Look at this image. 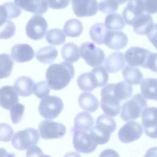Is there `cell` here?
Segmentation results:
<instances>
[{"label": "cell", "mask_w": 157, "mask_h": 157, "mask_svg": "<svg viewBox=\"0 0 157 157\" xmlns=\"http://www.w3.org/2000/svg\"><path fill=\"white\" fill-rule=\"evenodd\" d=\"M73 65L64 61L50 65L46 71V79L50 88L54 90H60L67 86L74 76Z\"/></svg>", "instance_id": "cell-1"}, {"label": "cell", "mask_w": 157, "mask_h": 157, "mask_svg": "<svg viewBox=\"0 0 157 157\" xmlns=\"http://www.w3.org/2000/svg\"><path fill=\"white\" fill-rule=\"evenodd\" d=\"M116 129L115 121L107 115H101L96 121V125L89 132L93 140L98 144L103 145L109 142L110 134Z\"/></svg>", "instance_id": "cell-2"}, {"label": "cell", "mask_w": 157, "mask_h": 157, "mask_svg": "<svg viewBox=\"0 0 157 157\" xmlns=\"http://www.w3.org/2000/svg\"><path fill=\"white\" fill-rule=\"evenodd\" d=\"M147 105L146 99L142 94H137L122 105L120 113L121 118L126 121L136 120L141 115Z\"/></svg>", "instance_id": "cell-3"}, {"label": "cell", "mask_w": 157, "mask_h": 157, "mask_svg": "<svg viewBox=\"0 0 157 157\" xmlns=\"http://www.w3.org/2000/svg\"><path fill=\"white\" fill-rule=\"evenodd\" d=\"M63 109V101L56 96H47L42 98L39 105V113L45 119L56 118Z\"/></svg>", "instance_id": "cell-4"}, {"label": "cell", "mask_w": 157, "mask_h": 157, "mask_svg": "<svg viewBox=\"0 0 157 157\" xmlns=\"http://www.w3.org/2000/svg\"><path fill=\"white\" fill-rule=\"evenodd\" d=\"M39 140V132L33 128H27L17 132L12 139L13 147L19 150L28 149L36 145Z\"/></svg>", "instance_id": "cell-5"}, {"label": "cell", "mask_w": 157, "mask_h": 157, "mask_svg": "<svg viewBox=\"0 0 157 157\" xmlns=\"http://www.w3.org/2000/svg\"><path fill=\"white\" fill-rule=\"evenodd\" d=\"M72 134L73 145L77 152L90 153L96 148L98 144L93 140L88 131L78 130L74 128L72 129Z\"/></svg>", "instance_id": "cell-6"}, {"label": "cell", "mask_w": 157, "mask_h": 157, "mask_svg": "<svg viewBox=\"0 0 157 157\" xmlns=\"http://www.w3.org/2000/svg\"><path fill=\"white\" fill-rule=\"evenodd\" d=\"M80 55L86 64L95 67L102 64L105 59L104 51L91 42H84L80 47Z\"/></svg>", "instance_id": "cell-7"}, {"label": "cell", "mask_w": 157, "mask_h": 157, "mask_svg": "<svg viewBox=\"0 0 157 157\" xmlns=\"http://www.w3.org/2000/svg\"><path fill=\"white\" fill-rule=\"evenodd\" d=\"M101 107L109 117H114L120 111V101L112 93L107 85L104 86L101 91Z\"/></svg>", "instance_id": "cell-8"}, {"label": "cell", "mask_w": 157, "mask_h": 157, "mask_svg": "<svg viewBox=\"0 0 157 157\" xmlns=\"http://www.w3.org/2000/svg\"><path fill=\"white\" fill-rule=\"evenodd\" d=\"M38 129L40 137L46 140L61 138L66 132V128L64 124L50 120L41 121Z\"/></svg>", "instance_id": "cell-9"}, {"label": "cell", "mask_w": 157, "mask_h": 157, "mask_svg": "<svg viewBox=\"0 0 157 157\" xmlns=\"http://www.w3.org/2000/svg\"><path fill=\"white\" fill-rule=\"evenodd\" d=\"M48 28L46 20L40 15L33 16L26 26V33L31 39L37 40L42 39Z\"/></svg>", "instance_id": "cell-10"}, {"label": "cell", "mask_w": 157, "mask_h": 157, "mask_svg": "<svg viewBox=\"0 0 157 157\" xmlns=\"http://www.w3.org/2000/svg\"><path fill=\"white\" fill-rule=\"evenodd\" d=\"M143 132L142 127L139 123L129 120L118 131V138L123 143L128 144L139 139Z\"/></svg>", "instance_id": "cell-11"}, {"label": "cell", "mask_w": 157, "mask_h": 157, "mask_svg": "<svg viewBox=\"0 0 157 157\" xmlns=\"http://www.w3.org/2000/svg\"><path fill=\"white\" fill-rule=\"evenodd\" d=\"M142 123L145 134L157 138V107H146L142 112Z\"/></svg>", "instance_id": "cell-12"}, {"label": "cell", "mask_w": 157, "mask_h": 157, "mask_svg": "<svg viewBox=\"0 0 157 157\" xmlns=\"http://www.w3.org/2000/svg\"><path fill=\"white\" fill-rule=\"evenodd\" d=\"M71 2L74 13L78 17L93 16L98 10L96 0H72Z\"/></svg>", "instance_id": "cell-13"}, {"label": "cell", "mask_w": 157, "mask_h": 157, "mask_svg": "<svg viewBox=\"0 0 157 157\" xmlns=\"http://www.w3.org/2000/svg\"><path fill=\"white\" fill-rule=\"evenodd\" d=\"M151 53L150 51L144 48L132 47L126 52L124 58L129 66L144 67L147 58Z\"/></svg>", "instance_id": "cell-14"}, {"label": "cell", "mask_w": 157, "mask_h": 157, "mask_svg": "<svg viewBox=\"0 0 157 157\" xmlns=\"http://www.w3.org/2000/svg\"><path fill=\"white\" fill-rule=\"evenodd\" d=\"M144 11L142 0H128L122 13L123 20L128 25L132 26L134 21L144 13Z\"/></svg>", "instance_id": "cell-15"}, {"label": "cell", "mask_w": 157, "mask_h": 157, "mask_svg": "<svg viewBox=\"0 0 157 157\" xmlns=\"http://www.w3.org/2000/svg\"><path fill=\"white\" fill-rule=\"evenodd\" d=\"M128 41V37L124 33L112 30L107 31L104 39V43L112 50L123 48L126 46Z\"/></svg>", "instance_id": "cell-16"}, {"label": "cell", "mask_w": 157, "mask_h": 157, "mask_svg": "<svg viewBox=\"0 0 157 157\" xmlns=\"http://www.w3.org/2000/svg\"><path fill=\"white\" fill-rule=\"evenodd\" d=\"M19 8L36 15H42L48 9L46 0H14Z\"/></svg>", "instance_id": "cell-17"}, {"label": "cell", "mask_w": 157, "mask_h": 157, "mask_svg": "<svg viewBox=\"0 0 157 157\" xmlns=\"http://www.w3.org/2000/svg\"><path fill=\"white\" fill-rule=\"evenodd\" d=\"M34 56L33 48L28 44L15 45L11 49L12 58L18 63H25L31 60Z\"/></svg>", "instance_id": "cell-18"}, {"label": "cell", "mask_w": 157, "mask_h": 157, "mask_svg": "<svg viewBox=\"0 0 157 157\" xmlns=\"http://www.w3.org/2000/svg\"><path fill=\"white\" fill-rule=\"evenodd\" d=\"M18 102V93L12 86H4L0 88V105L7 110Z\"/></svg>", "instance_id": "cell-19"}, {"label": "cell", "mask_w": 157, "mask_h": 157, "mask_svg": "<svg viewBox=\"0 0 157 157\" xmlns=\"http://www.w3.org/2000/svg\"><path fill=\"white\" fill-rule=\"evenodd\" d=\"M124 55L121 52H114L109 55L105 60V68L107 72L115 73L125 66Z\"/></svg>", "instance_id": "cell-20"}, {"label": "cell", "mask_w": 157, "mask_h": 157, "mask_svg": "<svg viewBox=\"0 0 157 157\" xmlns=\"http://www.w3.org/2000/svg\"><path fill=\"white\" fill-rule=\"evenodd\" d=\"M153 25L151 16L148 13H142L137 18L132 26L134 31L136 33L140 35H145L150 31Z\"/></svg>", "instance_id": "cell-21"}, {"label": "cell", "mask_w": 157, "mask_h": 157, "mask_svg": "<svg viewBox=\"0 0 157 157\" xmlns=\"http://www.w3.org/2000/svg\"><path fill=\"white\" fill-rule=\"evenodd\" d=\"M107 86L112 93L120 101L128 99L132 94V86L126 81H121L117 83H110Z\"/></svg>", "instance_id": "cell-22"}, {"label": "cell", "mask_w": 157, "mask_h": 157, "mask_svg": "<svg viewBox=\"0 0 157 157\" xmlns=\"http://www.w3.org/2000/svg\"><path fill=\"white\" fill-rule=\"evenodd\" d=\"M34 85V83L32 78L21 76L15 80L13 88L18 94L21 96L27 97L32 94Z\"/></svg>", "instance_id": "cell-23"}, {"label": "cell", "mask_w": 157, "mask_h": 157, "mask_svg": "<svg viewBox=\"0 0 157 157\" xmlns=\"http://www.w3.org/2000/svg\"><path fill=\"white\" fill-rule=\"evenodd\" d=\"M140 86L142 94L145 99L157 101V78H145Z\"/></svg>", "instance_id": "cell-24"}, {"label": "cell", "mask_w": 157, "mask_h": 157, "mask_svg": "<svg viewBox=\"0 0 157 157\" xmlns=\"http://www.w3.org/2000/svg\"><path fill=\"white\" fill-rule=\"evenodd\" d=\"M78 104L82 109L90 112L96 111L99 107L98 100L89 92H84L79 96Z\"/></svg>", "instance_id": "cell-25"}, {"label": "cell", "mask_w": 157, "mask_h": 157, "mask_svg": "<svg viewBox=\"0 0 157 157\" xmlns=\"http://www.w3.org/2000/svg\"><path fill=\"white\" fill-rule=\"evenodd\" d=\"M58 56V50L53 47L45 46L39 49L36 53L37 59L44 64L53 63Z\"/></svg>", "instance_id": "cell-26"}, {"label": "cell", "mask_w": 157, "mask_h": 157, "mask_svg": "<svg viewBox=\"0 0 157 157\" xmlns=\"http://www.w3.org/2000/svg\"><path fill=\"white\" fill-rule=\"evenodd\" d=\"M77 82L80 89L85 91H91L98 87L96 79L92 72L81 74L78 77Z\"/></svg>", "instance_id": "cell-27"}, {"label": "cell", "mask_w": 157, "mask_h": 157, "mask_svg": "<svg viewBox=\"0 0 157 157\" xmlns=\"http://www.w3.org/2000/svg\"><path fill=\"white\" fill-rule=\"evenodd\" d=\"M61 55L66 61L72 63L77 61L80 55L77 45L72 42H68L63 46Z\"/></svg>", "instance_id": "cell-28"}, {"label": "cell", "mask_w": 157, "mask_h": 157, "mask_svg": "<svg viewBox=\"0 0 157 157\" xmlns=\"http://www.w3.org/2000/svg\"><path fill=\"white\" fill-rule=\"evenodd\" d=\"M93 124V117L87 112L79 113L74 119V128L76 129L89 131Z\"/></svg>", "instance_id": "cell-29"}, {"label": "cell", "mask_w": 157, "mask_h": 157, "mask_svg": "<svg viewBox=\"0 0 157 157\" xmlns=\"http://www.w3.org/2000/svg\"><path fill=\"white\" fill-rule=\"evenodd\" d=\"M122 74L125 81L131 85H137L140 83L143 78V74L136 66H126L123 69Z\"/></svg>", "instance_id": "cell-30"}, {"label": "cell", "mask_w": 157, "mask_h": 157, "mask_svg": "<svg viewBox=\"0 0 157 157\" xmlns=\"http://www.w3.org/2000/svg\"><path fill=\"white\" fill-rule=\"evenodd\" d=\"M83 31V25L77 19H70L66 22L63 27V32L65 35L71 37L79 36Z\"/></svg>", "instance_id": "cell-31"}, {"label": "cell", "mask_w": 157, "mask_h": 157, "mask_svg": "<svg viewBox=\"0 0 157 157\" xmlns=\"http://www.w3.org/2000/svg\"><path fill=\"white\" fill-rule=\"evenodd\" d=\"M104 25L109 30L118 31L124 27L125 23L119 13H114L109 14L105 17Z\"/></svg>", "instance_id": "cell-32"}, {"label": "cell", "mask_w": 157, "mask_h": 157, "mask_svg": "<svg viewBox=\"0 0 157 157\" xmlns=\"http://www.w3.org/2000/svg\"><path fill=\"white\" fill-rule=\"evenodd\" d=\"M107 28L104 24L95 23L90 29V36L91 40L97 44H103Z\"/></svg>", "instance_id": "cell-33"}, {"label": "cell", "mask_w": 157, "mask_h": 157, "mask_svg": "<svg viewBox=\"0 0 157 157\" xmlns=\"http://www.w3.org/2000/svg\"><path fill=\"white\" fill-rule=\"evenodd\" d=\"M13 64V61L9 54H0V78H7L10 75Z\"/></svg>", "instance_id": "cell-34"}, {"label": "cell", "mask_w": 157, "mask_h": 157, "mask_svg": "<svg viewBox=\"0 0 157 157\" xmlns=\"http://www.w3.org/2000/svg\"><path fill=\"white\" fill-rule=\"evenodd\" d=\"M47 42L53 45H59L66 40V35L59 29L54 28L47 31L45 36Z\"/></svg>", "instance_id": "cell-35"}, {"label": "cell", "mask_w": 157, "mask_h": 157, "mask_svg": "<svg viewBox=\"0 0 157 157\" xmlns=\"http://www.w3.org/2000/svg\"><path fill=\"white\" fill-rule=\"evenodd\" d=\"M91 72L94 74L98 86H102L107 84L109 80V74L105 67L102 66H95Z\"/></svg>", "instance_id": "cell-36"}, {"label": "cell", "mask_w": 157, "mask_h": 157, "mask_svg": "<svg viewBox=\"0 0 157 157\" xmlns=\"http://www.w3.org/2000/svg\"><path fill=\"white\" fill-rule=\"evenodd\" d=\"M15 25L10 19L0 26V39H8L11 38L15 33Z\"/></svg>", "instance_id": "cell-37"}, {"label": "cell", "mask_w": 157, "mask_h": 157, "mask_svg": "<svg viewBox=\"0 0 157 157\" xmlns=\"http://www.w3.org/2000/svg\"><path fill=\"white\" fill-rule=\"evenodd\" d=\"M24 112V105L20 103H17L13 105L10 109V115L12 123L13 124L19 123L22 119Z\"/></svg>", "instance_id": "cell-38"}, {"label": "cell", "mask_w": 157, "mask_h": 157, "mask_svg": "<svg viewBox=\"0 0 157 157\" xmlns=\"http://www.w3.org/2000/svg\"><path fill=\"white\" fill-rule=\"evenodd\" d=\"M50 91V86L45 81H40L36 83L33 87V93L39 99L48 96Z\"/></svg>", "instance_id": "cell-39"}, {"label": "cell", "mask_w": 157, "mask_h": 157, "mask_svg": "<svg viewBox=\"0 0 157 157\" xmlns=\"http://www.w3.org/2000/svg\"><path fill=\"white\" fill-rule=\"evenodd\" d=\"M118 5L116 0H102L98 5V9L103 13H111L118 10Z\"/></svg>", "instance_id": "cell-40"}, {"label": "cell", "mask_w": 157, "mask_h": 157, "mask_svg": "<svg viewBox=\"0 0 157 157\" xmlns=\"http://www.w3.org/2000/svg\"><path fill=\"white\" fill-rule=\"evenodd\" d=\"M13 134L12 128L8 124L0 123V141L9 142Z\"/></svg>", "instance_id": "cell-41"}, {"label": "cell", "mask_w": 157, "mask_h": 157, "mask_svg": "<svg viewBox=\"0 0 157 157\" xmlns=\"http://www.w3.org/2000/svg\"><path fill=\"white\" fill-rule=\"evenodd\" d=\"M5 7L7 9V13H8V18L9 19L15 18L19 17L21 14V10L20 8H19L15 4L12 2H8L4 4Z\"/></svg>", "instance_id": "cell-42"}, {"label": "cell", "mask_w": 157, "mask_h": 157, "mask_svg": "<svg viewBox=\"0 0 157 157\" xmlns=\"http://www.w3.org/2000/svg\"><path fill=\"white\" fill-rule=\"evenodd\" d=\"M144 10L148 14L157 13V0H142Z\"/></svg>", "instance_id": "cell-43"}, {"label": "cell", "mask_w": 157, "mask_h": 157, "mask_svg": "<svg viewBox=\"0 0 157 157\" xmlns=\"http://www.w3.org/2000/svg\"><path fill=\"white\" fill-rule=\"evenodd\" d=\"M144 67L157 73V53H151L149 55Z\"/></svg>", "instance_id": "cell-44"}, {"label": "cell", "mask_w": 157, "mask_h": 157, "mask_svg": "<svg viewBox=\"0 0 157 157\" xmlns=\"http://www.w3.org/2000/svg\"><path fill=\"white\" fill-rule=\"evenodd\" d=\"M71 0H46L48 6L53 9H62L69 4Z\"/></svg>", "instance_id": "cell-45"}, {"label": "cell", "mask_w": 157, "mask_h": 157, "mask_svg": "<svg viewBox=\"0 0 157 157\" xmlns=\"http://www.w3.org/2000/svg\"><path fill=\"white\" fill-rule=\"evenodd\" d=\"M149 41L157 50V24H154L150 31L147 34Z\"/></svg>", "instance_id": "cell-46"}, {"label": "cell", "mask_w": 157, "mask_h": 157, "mask_svg": "<svg viewBox=\"0 0 157 157\" xmlns=\"http://www.w3.org/2000/svg\"><path fill=\"white\" fill-rule=\"evenodd\" d=\"M8 13L5 5H0V26L2 25L8 20Z\"/></svg>", "instance_id": "cell-47"}, {"label": "cell", "mask_w": 157, "mask_h": 157, "mask_svg": "<svg viewBox=\"0 0 157 157\" xmlns=\"http://www.w3.org/2000/svg\"><path fill=\"white\" fill-rule=\"evenodd\" d=\"M43 155L42 151L37 146L33 145L28 148L27 151L26 156H41Z\"/></svg>", "instance_id": "cell-48"}, {"label": "cell", "mask_w": 157, "mask_h": 157, "mask_svg": "<svg viewBox=\"0 0 157 157\" xmlns=\"http://www.w3.org/2000/svg\"><path fill=\"white\" fill-rule=\"evenodd\" d=\"M116 1L118 2L119 5H121L127 1V0H116Z\"/></svg>", "instance_id": "cell-49"}]
</instances>
